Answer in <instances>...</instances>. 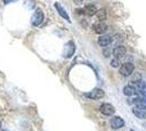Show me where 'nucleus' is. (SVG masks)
<instances>
[{
  "instance_id": "nucleus-1",
  "label": "nucleus",
  "mask_w": 146,
  "mask_h": 131,
  "mask_svg": "<svg viewBox=\"0 0 146 131\" xmlns=\"http://www.w3.org/2000/svg\"><path fill=\"white\" fill-rule=\"evenodd\" d=\"M44 19H45V15H44L43 10L37 8L31 18V24L33 26H39L44 22Z\"/></svg>"
},
{
  "instance_id": "nucleus-2",
  "label": "nucleus",
  "mask_w": 146,
  "mask_h": 131,
  "mask_svg": "<svg viewBox=\"0 0 146 131\" xmlns=\"http://www.w3.org/2000/svg\"><path fill=\"white\" fill-rule=\"evenodd\" d=\"M119 71L122 76H130L134 71V65L132 63H124L120 66Z\"/></svg>"
},
{
  "instance_id": "nucleus-3",
  "label": "nucleus",
  "mask_w": 146,
  "mask_h": 131,
  "mask_svg": "<svg viewBox=\"0 0 146 131\" xmlns=\"http://www.w3.org/2000/svg\"><path fill=\"white\" fill-rule=\"evenodd\" d=\"M132 112L140 119H146V106L145 105H134Z\"/></svg>"
},
{
  "instance_id": "nucleus-4",
  "label": "nucleus",
  "mask_w": 146,
  "mask_h": 131,
  "mask_svg": "<svg viewBox=\"0 0 146 131\" xmlns=\"http://www.w3.org/2000/svg\"><path fill=\"white\" fill-rule=\"evenodd\" d=\"M99 110H100V112H102L103 115L109 117V116H112V115L115 114V107L112 106L111 104H109V103H104V104L100 105Z\"/></svg>"
},
{
  "instance_id": "nucleus-5",
  "label": "nucleus",
  "mask_w": 146,
  "mask_h": 131,
  "mask_svg": "<svg viewBox=\"0 0 146 131\" xmlns=\"http://www.w3.org/2000/svg\"><path fill=\"white\" fill-rule=\"evenodd\" d=\"M86 97L91 98V100H100L105 96V92H104L102 88H94L93 91H91L90 93L85 94Z\"/></svg>"
},
{
  "instance_id": "nucleus-6",
  "label": "nucleus",
  "mask_w": 146,
  "mask_h": 131,
  "mask_svg": "<svg viewBox=\"0 0 146 131\" xmlns=\"http://www.w3.org/2000/svg\"><path fill=\"white\" fill-rule=\"evenodd\" d=\"M123 126H124V120L120 116H115V117L110 119V127L112 129H115V130L121 129Z\"/></svg>"
},
{
  "instance_id": "nucleus-7",
  "label": "nucleus",
  "mask_w": 146,
  "mask_h": 131,
  "mask_svg": "<svg viewBox=\"0 0 146 131\" xmlns=\"http://www.w3.org/2000/svg\"><path fill=\"white\" fill-rule=\"evenodd\" d=\"M75 51V45L73 42H68L64 46V50H63V57L64 58H71Z\"/></svg>"
},
{
  "instance_id": "nucleus-8",
  "label": "nucleus",
  "mask_w": 146,
  "mask_h": 131,
  "mask_svg": "<svg viewBox=\"0 0 146 131\" xmlns=\"http://www.w3.org/2000/svg\"><path fill=\"white\" fill-rule=\"evenodd\" d=\"M82 12H83V14H86L88 17H93V15H95L96 12H97V8H96L95 5H86L82 9Z\"/></svg>"
},
{
  "instance_id": "nucleus-9",
  "label": "nucleus",
  "mask_w": 146,
  "mask_h": 131,
  "mask_svg": "<svg viewBox=\"0 0 146 131\" xmlns=\"http://www.w3.org/2000/svg\"><path fill=\"white\" fill-rule=\"evenodd\" d=\"M112 54H113L115 58L121 59V58H123V57L125 56V54H127V48H125L124 46H117L116 48L113 49V51H112Z\"/></svg>"
},
{
  "instance_id": "nucleus-10",
  "label": "nucleus",
  "mask_w": 146,
  "mask_h": 131,
  "mask_svg": "<svg viewBox=\"0 0 146 131\" xmlns=\"http://www.w3.org/2000/svg\"><path fill=\"white\" fill-rule=\"evenodd\" d=\"M94 31L99 35H103L108 31V25L106 23H103V22H98L97 24L94 25Z\"/></svg>"
},
{
  "instance_id": "nucleus-11",
  "label": "nucleus",
  "mask_w": 146,
  "mask_h": 131,
  "mask_svg": "<svg viewBox=\"0 0 146 131\" xmlns=\"http://www.w3.org/2000/svg\"><path fill=\"white\" fill-rule=\"evenodd\" d=\"M112 36L111 35H102L100 37L98 38V44L103 47H107L108 45L112 43Z\"/></svg>"
},
{
  "instance_id": "nucleus-12",
  "label": "nucleus",
  "mask_w": 146,
  "mask_h": 131,
  "mask_svg": "<svg viewBox=\"0 0 146 131\" xmlns=\"http://www.w3.org/2000/svg\"><path fill=\"white\" fill-rule=\"evenodd\" d=\"M130 85L136 91V93H137L139 91H144L146 88V83L143 81V80H137V81L131 82Z\"/></svg>"
},
{
  "instance_id": "nucleus-13",
  "label": "nucleus",
  "mask_w": 146,
  "mask_h": 131,
  "mask_svg": "<svg viewBox=\"0 0 146 131\" xmlns=\"http://www.w3.org/2000/svg\"><path fill=\"white\" fill-rule=\"evenodd\" d=\"M55 8H56V10L58 11V13L60 14V17H62L64 20H67L68 22H70V17L68 15L67 11L64 10V8L61 6L59 2H55Z\"/></svg>"
},
{
  "instance_id": "nucleus-14",
  "label": "nucleus",
  "mask_w": 146,
  "mask_h": 131,
  "mask_svg": "<svg viewBox=\"0 0 146 131\" xmlns=\"http://www.w3.org/2000/svg\"><path fill=\"white\" fill-rule=\"evenodd\" d=\"M129 103L130 104H134V105H145L146 100L143 98V97H141L140 95H136L135 97H133V98H131V100H129Z\"/></svg>"
},
{
  "instance_id": "nucleus-15",
  "label": "nucleus",
  "mask_w": 146,
  "mask_h": 131,
  "mask_svg": "<svg viewBox=\"0 0 146 131\" xmlns=\"http://www.w3.org/2000/svg\"><path fill=\"white\" fill-rule=\"evenodd\" d=\"M123 94H124V95H127V96H133V95L136 94V91H135L133 87L129 84V85L123 87Z\"/></svg>"
},
{
  "instance_id": "nucleus-16",
  "label": "nucleus",
  "mask_w": 146,
  "mask_h": 131,
  "mask_svg": "<svg viewBox=\"0 0 146 131\" xmlns=\"http://www.w3.org/2000/svg\"><path fill=\"white\" fill-rule=\"evenodd\" d=\"M96 15H97V19L99 20V21H105L106 18H107V11H106V9H100V10H97Z\"/></svg>"
},
{
  "instance_id": "nucleus-17",
  "label": "nucleus",
  "mask_w": 146,
  "mask_h": 131,
  "mask_svg": "<svg viewBox=\"0 0 146 131\" xmlns=\"http://www.w3.org/2000/svg\"><path fill=\"white\" fill-rule=\"evenodd\" d=\"M110 65H111V67H112V68H119V67L121 66L120 59H117V58L112 59V60H111V63H110Z\"/></svg>"
},
{
  "instance_id": "nucleus-18",
  "label": "nucleus",
  "mask_w": 146,
  "mask_h": 131,
  "mask_svg": "<svg viewBox=\"0 0 146 131\" xmlns=\"http://www.w3.org/2000/svg\"><path fill=\"white\" fill-rule=\"evenodd\" d=\"M32 3H33L32 0H26L24 5H25V7H27L29 9H33V8H34V5H32Z\"/></svg>"
},
{
  "instance_id": "nucleus-19",
  "label": "nucleus",
  "mask_w": 146,
  "mask_h": 131,
  "mask_svg": "<svg viewBox=\"0 0 146 131\" xmlns=\"http://www.w3.org/2000/svg\"><path fill=\"white\" fill-rule=\"evenodd\" d=\"M103 54L105 57H109L111 55V50H110V48H104Z\"/></svg>"
},
{
  "instance_id": "nucleus-20",
  "label": "nucleus",
  "mask_w": 146,
  "mask_h": 131,
  "mask_svg": "<svg viewBox=\"0 0 146 131\" xmlns=\"http://www.w3.org/2000/svg\"><path fill=\"white\" fill-rule=\"evenodd\" d=\"M15 1H18V0H3V3L5 5H10L12 2H15Z\"/></svg>"
},
{
  "instance_id": "nucleus-21",
  "label": "nucleus",
  "mask_w": 146,
  "mask_h": 131,
  "mask_svg": "<svg viewBox=\"0 0 146 131\" xmlns=\"http://www.w3.org/2000/svg\"><path fill=\"white\" fill-rule=\"evenodd\" d=\"M75 1H76V2H78V1H79V2H80V1H83V0H75Z\"/></svg>"
},
{
  "instance_id": "nucleus-22",
  "label": "nucleus",
  "mask_w": 146,
  "mask_h": 131,
  "mask_svg": "<svg viewBox=\"0 0 146 131\" xmlns=\"http://www.w3.org/2000/svg\"><path fill=\"white\" fill-rule=\"evenodd\" d=\"M0 131H8V130H6V129H2V130H0Z\"/></svg>"
},
{
  "instance_id": "nucleus-23",
  "label": "nucleus",
  "mask_w": 146,
  "mask_h": 131,
  "mask_svg": "<svg viewBox=\"0 0 146 131\" xmlns=\"http://www.w3.org/2000/svg\"><path fill=\"white\" fill-rule=\"evenodd\" d=\"M0 128H1V121H0Z\"/></svg>"
},
{
  "instance_id": "nucleus-24",
  "label": "nucleus",
  "mask_w": 146,
  "mask_h": 131,
  "mask_svg": "<svg viewBox=\"0 0 146 131\" xmlns=\"http://www.w3.org/2000/svg\"><path fill=\"white\" fill-rule=\"evenodd\" d=\"M130 131H135V130H133V129H132V130H130Z\"/></svg>"
}]
</instances>
